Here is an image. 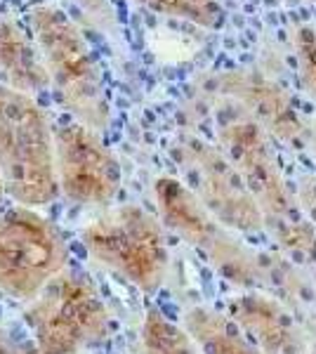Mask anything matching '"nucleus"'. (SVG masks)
<instances>
[{"label": "nucleus", "mask_w": 316, "mask_h": 354, "mask_svg": "<svg viewBox=\"0 0 316 354\" xmlns=\"http://www.w3.org/2000/svg\"><path fill=\"white\" fill-rule=\"evenodd\" d=\"M154 201L160 225L196 248L229 283L241 290H269L295 314L309 310L312 288L307 272L290 260L257 253L239 241L236 234L198 201L187 182L170 175L158 177L154 182Z\"/></svg>", "instance_id": "f257e3e1"}, {"label": "nucleus", "mask_w": 316, "mask_h": 354, "mask_svg": "<svg viewBox=\"0 0 316 354\" xmlns=\"http://www.w3.org/2000/svg\"><path fill=\"white\" fill-rule=\"evenodd\" d=\"M217 149L224 153L264 218V230L286 260L307 267L316 258V230L304 218L279 165L272 137L234 102L215 97Z\"/></svg>", "instance_id": "f03ea898"}, {"label": "nucleus", "mask_w": 316, "mask_h": 354, "mask_svg": "<svg viewBox=\"0 0 316 354\" xmlns=\"http://www.w3.org/2000/svg\"><path fill=\"white\" fill-rule=\"evenodd\" d=\"M28 19L50 88H55L78 123L100 133L109 123V102L102 68L83 31L64 10L50 3L36 5Z\"/></svg>", "instance_id": "7ed1b4c3"}, {"label": "nucleus", "mask_w": 316, "mask_h": 354, "mask_svg": "<svg viewBox=\"0 0 316 354\" xmlns=\"http://www.w3.org/2000/svg\"><path fill=\"white\" fill-rule=\"evenodd\" d=\"M0 177L19 205H43L57 196L53 125L31 95L0 83Z\"/></svg>", "instance_id": "20e7f679"}, {"label": "nucleus", "mask_w": 316, "mask_h": 354, "mask_svg": "<svg viewBox=\"0 0 316 354\" xmlns=\"http://www.w3.org/2000/svg\"><path fill=\"white\" fill-rule=\"evenodd\" d=\"M88 253L140 290H156L168 277L170 248L165 227L140 205H120L83 230Z\"/></svg>", "instance_id": "39448f33"}, {"label": "nucleus", "mask_w": 316, "mask_h": 354, "mask_svg": "<svg viewBox=\"0 0 316 354\" xmlns=\"http://www.w3.org/2000/svg\"><path fill=\"white\" fill-rule=\"evenodd\" d=\"M36 354H76L104 338L109 312L85 274L62 270L33 298L26 314Z\"/></svg>", "instance_id": "423d86ee"}, {"label": "nucleus", "mask_w": 316, "mask_h": 354, "mask_svg": "<svg viewBox=\"0 0 316 354\" xmlns=\"http://www.w3.org/2000/svg\"><path fill=\"white\" fill-rule=\"evenodd\" d=\"M66 270V243L50 220L28 205L0 210V290L33 300Z\"/></svg>", "instance_id": "0eeeda50"}, {"label": "nucleus", "mask_w": 316, "mask_h": 354, "mask_svg": "<svg viewBox=\"0 0 316 354\" xmlns=\"http://www.w3.org/2000/svg\"><path fill=\"white\" fill-rule=\"evenodd\" d=\"M57 187L76 205H106L123 182L118 158L97 130L71 121L53 130Z\"/></svg>", "instance_id": "6e6552de"}, {"label": "nucleus", "mask_w": 316, "mask_h": 354, "mask_svg": "<svg viewBox=\"0 0 316 354\" xmlns=\"http://www.w3.org/2000/svg\"><path fill=\"white\" fill-rule=\"evenodd\" d=\"M182 153L194 180L192 192L224 227L243 234L264 232V218L255 198L217 147L201 137H189Z\"/></svg>", "instance_id": "1a4fd4ad"}, {"label": "nucleus", "mask_w": 316, "mask_h": 354, "mask_svg": "<svg viewBox=\"0 0 316 354\" xmlns=\"http://www.w3.org/2000/svg\"><path fill=\"white\" fill-rule=\"evenodd\" d=\"M215 97L229 100L243 109L272 140L284 145H300L307 133V121L295 102L281 85L257 68H236L212 78Z\"/></svg>", "instance_id": "9d476101"}, {"label": "nucleus", "mask_w": 316, "mask_h": 354, "mask_svg": "<svg viewBox=\"0 0 316 354\" xmlns=\"http://www.w3.org/2000/svg\"><path fill=\"white\" fill-rule=\"evenodd\" d=\"M229 319L262 354H312L300 317L269 290H241L229 302Z\"/></svg>", "instance_id": "9b49d317"}, {"label": "nucleus", "mask_w": 316, "mask_h": 354, "mask_svg": "<svg viewBox=\"0 0 316 354\" xmlns=\"http://www.w3.org/2000/svg\"><path fill=\"white\" fill-rule=\"evenodd\" d=\"M0 83L31 97L50 88L33 36L8 15H0Z\"/></svg>", "instance_id": "f8f14e48"}, {"label": "nucleus", "mask_w": 316, "mask_h": 354, "mask_svg": "<svg viewBox=\"0 0 316 354\" xmlns=\"http://www.w3.org/2000/svg\"><path fill=\"white\" fill-rule=\"evenodd\" d=\"M187 330L203 354H262L236 328V324L210 307H192L185 314Z\"/></svg>", "instance_id": "ddd939ff"}, {"label": "nucleus", "mask_w": 316, "mask_h": 354, "mask_svg": "<svg viewBox=\"0 0 316 354\" xmlns=\"http://www.w3.org/2000/svg\"><path fill=\"white\" fill-rule=\"evenodd\" d=\"M145 354H203L187 328L177 326L158 310H149L142 326Z\"/></svg>", "instance_id": "4468645a"}, {"label": "nucleus", "mask_w": 316, "mask_h": 354, "mask_svg": "<svg viewBox=\"0 0 316 354\" xmlns=\"http://www.w3.org/2000/svg\"><path fill=\"white\" fill-rule=\"evenodd\" d=\"M154 15L180 19L201 28H217L224 19L222 0H132Z\"/></svg>", "instance_id": "2eb2a0df"}, {"label": "nucleus", "mask_w": 316, "mask_h": 354, "mask_svg": "<svg viewBox=\"0 0 316 354\" xmlns=\"http://www.w3.org/2000/svg\"><path fill=\"white\" fill-rule=\"evenodd\" d=\"M290 43L304 93L316 102V26L307 21L297 24L290 33Z\"/></svg>", "instance_id": "dca6fc26"}, {"label": "nucleus", "mask_w": 316, "mask_h": 354, "mask_svg": "<svg viewBox=\"0 0 316 354\" xmlns=\"http://www.w3.org/2000/svg\"><path fill=\"white\" fill-rule=\"evenodd\" d=\"M292 194H295V201L304 213V218L312 222V227L316 230V177H302Z\"/></svg>", "instance_id": "f3484780"}, {"label": "nucleus", "mask_w": 316, "mask_h": 354, "mask_svg": "<svg viewBox=\"0 0 316 354\" xmlns=\"http://www.w3.org/2000/svg\"><path fill=\"white\" fill-rule=\"evenodd\" d=\"M304 272H307V279H309V288H312V307H309V312H312V319H314V330H316V258L309 262L307 267H302Z\"/></svg>", "instance_id": "a211bd4d"}, {"label": "nucleus", "mask_w": 316, "mask_h": 354, "mask_svg": "<svg viewBox=\"0 0 316 354\" xmlns=\"http://www.w3.org/2000/svg\"><path fill=\"white\" fill-rule=\"evenodd\" d=\"M0 354H36V352L24 350V347H19L15 340H10L8 335L0 333Z\"/></svg>", "instance_id": "6ab92c4d"}, {"label": "nucleus", "mask_w": 316, "mask_h": 354, "mask_svg": "<svg viewBox=\"0 0 316 354\" xmlns=\"http://www.w3.org/2000/svg\"><path fill=\"white\" fill-rule=\"evenodd\" d=\"M304 145L309 147V151H312V156H314V161H316V116L307 123V133H304Z\"/></svg>", "instance_id": "aec40b11"}, {"label": "nucleus", "mask_w": 316, "mask_h": 354, "mask_svg": "<svg viewBox=\"0 0 316 354\" xmlns=\"http://www.w3.org/2000/svg\"><path fill=\"white\" fill-rule=\"evenodd\" d=\"M8 196V194H5V185H3V177H0V203H3V198Z\"/></svg>", "instance_id": "412c9836"}, {"label": "nucleus", "mask_w": 316, "mask_h": 354, "mask_svg": "<svg viewBox=\"0 0 316 354\" xmlns=\"http://www.w3.org/2000/svg\"><path fill=\"white\" fill-rule=\"evenodd\" d=\"M312 354H316V347H314V350H312Z\"/></svg>", "instance_id": "4be33fe9"}]
</instances>
